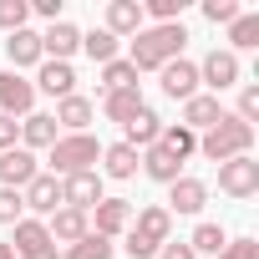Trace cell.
Segmentation results:
<instances>
[{"label":"cell","instance_id":"obj_1","mask_svg":"<svg viewBox=\"0 0 259 259\" xmlns=\"http://www.w3.org/2000/svg\"><path fill=\"white\" fill-rule=\"evenodd\" d=\"M183 41H188V31H183V21H173V26H143L138 36H133V71H163L168 61H178L183 56Z\"/></svg>","mask_w":259,"mask_h":259},{"label":"cell","instance_id":"obj_2","mask_svg":"<svg viewBox=\"0 0 259 259\" xmlns=\"http://www.w3.org/2000/svg\"><path fill=\"white\" fill-rule=\"evenodd\" d=\"M254 148V127L249 122H239L234 112H224L213 127H208V133L198 138V153L208 158V163H229V158H244Z\"/></svg>","mask_w":259,"mask_h":259},{"label":"cell","instance_id":"obj_3","mask_svg":"<svg viewBox=\"0 0 259 259\" xmlns=\"http://www.w3.org/2000/svg\"><path fill=\"white\" fill-rule=\"evenodd\" d=\"M97 158H102V143L92 133H66V138L51 143L46 163H51V178H76V173H92Z\"/></svg>","mask_w":259,"mask_h":259},{"label":"cell","instance_id":"obj_4","mask_svg":"<svg viewBox=\"0 0 259 259\" xmlns=\"http://www.w3.org/2000/svg\"><path fill=\"white\" fill-rule=\"evenodd\" d=\"M168 234H173V213L168 208H143V213H133V224H127V254L133 259H153L163 244H168Z\"/></svg>","mask_w":259,"mask_h":259},{"label":"cell","instance_id":"obj_5","mask_svg":"<svg viewBox=\"0 0 259 259\" xmlns=\"http://www.w3.org/2000/svg\"><path fill=\"white\" fill-rule=\"evenodd\" d=\"M11 249H16V259H61V249H56V239L46 234L41 219H21Z\"/></svg>","mask_w":259,"mask_h":259},{"label":"cell","instance_id":"obj_6","mask_svg":"<svg viewBox=\"0 0 259 259\" xmlns=\"http://www.w3.org/2000/svg\"><path fill=\"white\" fill-rule=\"evenodd\" d=\"M219 188H224L229 198H254V193H259V163H254L249 153L219 163Z\"/></svg>","mask_w":259,"mask_h":259},{"label":"cell","instance_id":"obj_7","mask_svg":"<svg viewBox=\"0 0 259 259\" xmlns=\"http://www.w3.org/2000/svg\"><path fill=\"white\" fill-rule=\"evenodd\" d=\"M102 198H107V193H102V173H97V168H92V173H76V178H61V208L92 213Z\"/></svg>","mask_w":259,"mask_h":259},{"label":"cell","instance_id":"obj_8","mask_svg":"<svg viewBox=\"0 0 259 259\" xmlns=\"http://www.w3.org/2000/svg\"><path fill=\"white\" fill-rule=\"evenodd\" d=\"M198 87H213V92H229V87H239V56L213 46V51L198 61Z\"/></svg>","mask_w":259,"mask_h":259},{"label":"cell","instance_id":"obj_9","mask_svg":"<svg viewBox=\"0 0 259 259\" xmlns=\"http://www.w3.org/2000/svg\"><path fill=\"white\" fill-rule=\"evenodd\" d=\"M31 107H36V87L21 71H0V112L6 117H31Z\"/></svg>","mask_w":259,"mask_h":259},{"label":"cell","instance_id":"obj_10","mask_svg":"<svg viewBox=\"0 0 259 259\" xmlns=\"http://www.w3.org/2000/svg\"><path fill=\"white\" fill-rule=\"evenodd\" d=\"M36 173H41L36 153H26V148H6V153H0V188H16L21 193Z\"/></svg>","mask_w":259,"mask_h":259},{"label":"cell","instance_id":"obj_11","mask_svg":"<svg viewBox=\"0 0 259 259\" xmlns=\"http://www.w3.org/2000/svg\"><path fill=\"white\" fill-rule=\"evenodd\" d=\"M163 97H173V102H188V97H198V61H168L163 71Z\"/></svg>","mask_w":259,"mask_h":259},{"label":"cell","instance_id":"obj_12","mask_svg":"<svg viewBox=\"0 0 259 259\" xmlns=\"http://www.w3.org/2000/svg\"><path fill=\"white\" fill-rule=\"evenodd\" d=\"M21 203H26L31 213H46V219H51V213L61 208V178H51V173H36V178L21 188Z\"/></svg>","mask_w":259,"mask_h":259},{"label":"cell","instance_id":"obj_13","mask_svg":"<svg viewBox=\"0 0 259 259\" xmlns=\"http://www.w3.org/2000/svg\"><path fill=\"white\" fill-rule=\"evenodd\" d=\"M203 203H208V183L203 178H173L168 183V213H203Z\"/></svg>","mask_w":259,"mask_h":259},{"label":"cell","instance_id":"obj_14","mask_svg":"<svg viewBox=\"0 0 259 259\" xmlns=\"http://www.w3.org/2000/svg\"><path fill=\"white\" fill-rule=\"evenodd\" d=\"M158 138H163V117H158L153 107H143L138 117H127V122H122V143L133 148V153H143V148H153Z\"/></svg>","mask_w":259,"mask_h":259},{"label":"cell","instance_id":"obj_15","mask_svg":"<svg viewBox=\"0 0 259 259\" xmlns=\"http://www.w3.org/2000/svg\"><path fill=\"white\" fill-rule=\"evenodd\" d=\"M76 51H81V31L71 21H51V31L41 36V56L46 61H71Z\"/></svg>","mask_w":259,"mask_h":259},{"label":"cell","instance_id":"obj_16","mask_svg":"<svg viewBox=\"0 0 259 259\" xmlns=\"http://www.w3.org/2000/svg\"><path fill=\"white\" fill-rule=\"evenodd\" d=\"M148 21H143V0H107V26L102 31H112L117 41L122 36H138Z\"/></svg>","mask_w":259,"mask_h":259},{"label":"cell","instance_id":"obj_17","mask_svg":"<svg viewBox=\"0 0 259 259\" xmlns=\"http://www.w3.org/2000/svg\"><path fill=\"white\" fill-rule=\"evenodd\" d=\"M92 219H97V229H92V234L117 239V234H127V224H133V203H127V198H102V203L92 208Z\"/></svg>","mask_w":259,"mask_h":259},{"label":"cell","instance_id":"obj_18","mask_svg":"<svg viewBox=\"0 0 259 259\" xmlns=\"http://www.w3.org/2000/svg\"><path fill=\"white\" fill-rule=\"evenodd\" d=\"M36 92H46V97H71L76 92V71H71V61H41V71H36V81H31Z\"/></svg>","mask_w":259,"mask_h":259},{"label":"cell","instance_id":"obj_19","mask_svg":"<svg viewBox=\"0 0 259 259\" xmlns=\"http://www.w3.org/2000/svg\"><path fill=\"white\" fill-rule=\"evenodd\" d=\"M138 168L153 178V183H173V178H183V163L163 148V143H153V148H143L138 153Z\"/></svg>","mask_w":259,"mask_h":259},{"label":"cell","instance_id":"obj_20","mask_svg":"<svg viewBox=\"0 0 259 259\" xmlns=\"http://www.w3.org/2000/svg\"><path fill=\"white\" fill-rule=\"evenodd\" d=\"M6 56H11V71H26V66H41V36L36 31H11L6 41Z\"/></svg>","mask_w":259,"mask_h":259},{"label":"cell","instance_id":"obj_21","mask_svg":"<svg viewBox=\"0 0 259 259\" xmlns=\"http://www.w3.org/2000/svg\"><path fill=\"white\" fill-rule=\"evenodd\" d=\"M46 234H51L56 244H76V239H87V234H92V219H87V213H76V208H56V213H51V224H46Z\"/></svg>","mask_w":259,"mask_h":259},{"label":"cell","instance_id":"obj_22","mask_svg":"<svg viewBox=\"0 0 259 259\" xmlns=\"http://www.w3.org/2000/svg\"><path fill=\"white\" fill-rule=\"evenodd\" d=\"M61 133H56V122H51V112H31V117H21V148L26 153H36V148H51Z\"/></svg>","mask_w":259,"mask_h":259},{"label":"cell","instance_id":"obj_23","mask_svg":"<svg viewBox=\"0 0 259 259\" xmlns=\"http://www.w3.org/2000/svg\"><path fill=\"white\" fill-rule=\"evenodd\" d=\"M224 117V107H219V97H188L183 102V127H188V133H208V127Z\"/></svg>","mask_w":259,"mask_h":259},{"label":"cell","instance_id":"obj_24","mask_svg":"<svg viewBox=\"0 0 259 259\" xmlns=\"http://www.w3.org/2000/svg\"><path fill=\"white\" fill-rule=\"evenodd\" d=\"M92 117H97V107H92L87 97H76V92H71V97H61V102H56V112H51V122L71 127V133H87V122H92Z\"/></svg>","mask_w":259,"mask_h":259},{"label":"cell","instance_id":"obj_25","mask_svg":"<svg viewBox=\"0 0 259 259\" xmlns=\"http://www.w3.org/2000/svg\"><path fill=\"white\" fill-rule=\"evenodd\" d=\"M148 102H143V92L138 87H127V92H107L102 97V117L107 122H127V117H138Z\"/></svg>","mask_w":259,"mask_h":259},{"label":"cell","instance_id":"obj_26","mask_svg":"<svg viewBox=\"0 0 259 259\" xmlns=\"http://www.w3.org/2000/svg\"><path fill=\"white\" fill-rule=\"evenodd\" d=\"M102 173H107V178H133V173H138V153L127 148V143L102 148Z\"/></svg>","mask_w":259,"mask_h":259},{"label":"cell","instance_id":"obj_27","mask_svg":"<svg viewBox=\"0 0 259 259\" xmlns=\"http://www.w3.org/2000/svg\"><path fill=\"white\" fill-rule=\"evenodd\" d=\"M81 51L97 61V66H107V61H117V51H122V41L112 36V31H87L81 36Z\"/></svg>","mask_w":259,"mask_h":259},{"label":"cell","instance_id":"obj_28","mask_svg":"<svg viewBox=\"0 0 259 259\" xmlns=\"http://www.w3.org/2000/svg\"><path fill=\"white\" fill-rule=\"evenodd\" d=\"M127 87H138V71H133V61H127V56L107 61V66H102V97H107V92H127Z\"/></svg>","mask_w":259,"mask_h":259},{"label":"cell","instance_id":"obj_29","mask_svg":"<svg viewBox=\"0 0 259 259\" xmlns=\"http://www.w3.org/2000/svg\"><path fill=\"white\" fill-rule=\"evenodd\" d=\"M158 143H163V148H168L178 163H188V158L198 153V133H188L183 122H178V127H163V138H158Z\"/></svg>","mask_w":259,"mask_h":259},{"label":"cell","instance_id":"obj_30","mask_svg":"<svg viewBox=\"0 0 259 259\" xmlns=\"http://www.w3.org/2000/svg\"><path fill=\"white\" fill-rule=\"evenodd\" d=\"M229 46H234V56H239V51H254V46H259V16L239 11V21L229 26Z\"/></svg>","mask_w":259,"mask_h":259},{"label":"cell","instance_id":"obj_31","mask_svg":"<svg viewBox=\"0 0 259 259\" xmlns=\"http://www.w3.org/2000/svg\"><path fill=\"white\" fill-rule=\"evenodd\" d=\"M224 244H229L224 224H198V229H193V239H188V249H193V254H219Z\"/></svg>","mask_w":259,"mask_h":259},{"label":"cell","instance_id":"obj_32","mask_svg":"<svg viewBox=\"0 0 259 259\" xmlns=\"http://www.w3.org/2000/svg\"><path fill=\"white\" fill-rule=\"evenodd\" d=\"M61 259H112V239H102V234H87V239L66 244V254H61Z\"/></svg>","mask_w":259,"mask_h":259},{"label":"cell","instance_id":"obj_33","mask_svg":"<svg viewBox=\"0 0 259 259\" xmlns=\"http://www.w3.org/2000/svg\"><path fill=\"white\" fill-rule=\"evenodd\" d=\"M26 16H31V0H0V31H26Z\"/></svg>","mask_w":259,"mask_h":259},{"label":"cell","instance_id":"obj_34","mask_svg":"<svg viewBox=\"0 0 259 259\" xmlns=\"http://www.w3.org/2000/svg\"><path fill=\"white\" fill-rule=\"evenodd\" d=\"M203 16L213 26H234L239 21V0H203Z\"/></svg>","mask_w":259,"mask_h":259},{"label":"cell","instance_id":"obj_35","mask_svg":"<svg viewBox=\"0 0 259 259\" xmlns=\"http://www.w3.org/2000/svg\"><path fill=\"white\" fill-rule=\"evenodd\" d=\"M213 259H259V239H229Z\"/></svg>","mask_w":259,"mask_h":259},{"label":"cell","instance_id":"obj_36","mask_svg":"<svg viewBox=\"0 0 259 259\" xmlns=\"http://www.w3.org/2000/svg\"><path fill=\"white\" fill-rule=\"evenodd\" d=\"M21 213H26L21 193L16 188H0V224H21Z\"/></svg>","mask_w":259,"mask_h":259},{"label":"cell","instance_id":"obj_37","mask_svg":"<svg viewBox=\"0 0 259 259\" xmlns=\"http://www.w3.org/2000/svg\"><path fill=\"white\" fill-rule=\"evenodd\" d=\"M234 117L254 127V117H259V87H244V92H239V112H234Z\"/></svg>","mask_w":259,"mask_h":259},{"label":"cell","instance_id":"obj_38","mask_svg":"<svg viewBox=\"0 0 259 259\" xmlns=\"http://www.w3.org/2000/svg\"><path fill=\"white\" fill-rule=\"evenodd\" d=\"M6 148H21V122L0 112V153H6Z\"/></svg>","mask_w":259,"mask_h":259},{"label":"cell","instance_id":"obj_39","mask_svg":"<svg viewBox=\"0 0 259 259\" xmlns=\"http://www.w3.org/2000/svg\"><path fill=\"white\" fill-rule=\"evenodd\" d=\"M158 259H198V254H193V249H188V239H178V244H173V239H168V244H163V249H158Z\"/></svg>","mask_w":259,"mask_h":259},{"label":"cell","instance_id":"obj_40","mask_svg":"<svg viewBox=\"0 0 259 259\" xmlns=\"http://www.w3.org/2000/svg\"><path fill=\"white\" fill-rule=\"evenodd\" d=\"M31 11L46 16V21H61V0H31Z\"/></svg>","mask_w":259,"mask_h":259},{"label":"cell","instance_id":"obj_41","mask_svg":"<svg viewBox=\"0 0 259 259\" xmlns=\"http://www.w3.org/2000/svg\"><path fill=\"white\" fill-rule=\"evenodd\" d=\"M0 259H16V249H11V244H6V239H0Z\"/></svg>","mask_w":259,"mask_h":259}]
</instances>
